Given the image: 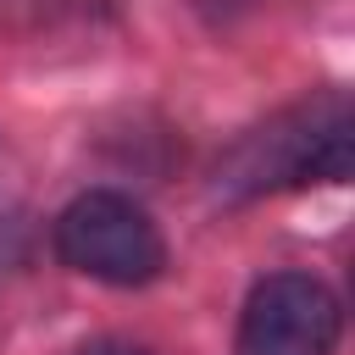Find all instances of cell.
<instances>
[{
    "mask_svg": "<svg viewBox=\"0 0 355 355\" xmlns=\"http://www.w3.org/2000/svg\"><path fill=\"white\" fill-rule=\"evenodd\" d=\"M344 178H349V111L338 94L255 128L216 172L222 194H266V189L344 183Z\"/></svg>",
    "mask_w": 355,
    "mask_h": 355,
    "instance_id": "obj_1",
    "label": "cell"
},
{
    "mask_svg": "<svg viewBox=\"0 0 355 355\" xmlns=\"http://www.w3.org/2000/svg\"><path fill=\"white\" fill-rule=\"evenodd\" d=\"M55 255L111 288H144L166 272V239L128 194L89 189L55 216Z\"/></svg>",
    "mask_w": 355,
    "mask_h": 355,
    "instance_id": "obj_2",
    "label": "cell"
},
{
    "mask_svg": "<svg viewBox=\"0 0 355 355\" xmlns=\"http://www.w3.org/2000/svg\"><path fill=\"white\" fill-rule=\"evenodd\" d=\"M344 311L322 277L272 272L250 288L233 355H333Z\"/></svg>",
    "mask_w": 355,
    "mask_h": 355,
    "instance_id": "obj_3",
    "label": "cell"
},
{
    "mask_svg": "<svg viewBox=\"0 0 355 355\" xmlns=\"http://www.w3.org/2000/svg\"><path fill=\"white\" fill-rule=\"evenodd\" d=\"M83 355H150V349H139V344H116V338H105V344H89Z\"/></svg>",
    "mask_w": 355,
    "mask_h": 355,
    "instance_id": "obj_4",
    "label": "cell"
}]
</instances>
